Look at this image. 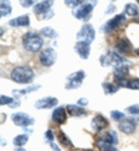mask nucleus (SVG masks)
I'll use <instances>...</instances> for the list:
<instances>
[{
    "label": "nucleus",
    "instance_id": "1",
    "mask_svg": "<svg viewBox=\"0 0 139 151\" xmlns=\"http://www.w3.org/2000/svg\"><path fill=\"white\" fill-rule=\"evenodd\" d=\"M22 42H23L24 49L27 51H30V52H37L43 47V38H42V36L36 34V33H34V32L27 33L22 38Z\"/></svg>",
    "mask_w": 139,
    "mask_h": 151
},
{
    "label": "nucleus",
    "instance_id": "2",
    "mask_svg": "<svg viewBox=\"0 0 139 151\" xmlns=\"http://www.w3.org/2000/svg\"><path fill=\"white\" fill-rule=\"evenodd\" d=\"M99 0H85L82 2H80L78 6L73 7V15L79 20H86L87 18H89L93 8L96 6Z\"/></svg>",
    "mask_w": 139,
    "mask_h": 151
},
{
    "label": "nucleus",
    "instance_id": "3",
    "mask_svg": "<svg viewBox=\"0 0 139 151\" xmlns=\"http://www.w3.org/2000/svg\"><path fill=\"white\" fill-rule=\"evenodd\" d=\"M11 77L18 84H27L33 80L34 71L29 66H18L12 71Z\"/></svg>",
    "mask_w": 139,
    "mask_h": 151
},
{
    "label": "nucleus",
    "instance_id": "4",
    "mask_svg": "<svg viewBox=\"0 0 139 151\" xmlns=\"http://www.w3.org/2000/svg\"><path fill=\"white\" fill-rule=\"evenodd\" d=\"M101 64L103 66H119L125 64L128 60L125 59V57H122L115 51H110L108 55L101 56Z\"/></svg>",
    "mask_w": 139,
    "mask_h": 151
},
{
    "label": "nucleus",
    "instance_id": "5",
    "mask_svg": "<svg viewBox=\"0 0 139 151\" xmlns=\"http://www.w3.org/2000/svg\"><path fill=\"white\" fill-rule=\"evenodd\" d=\"M77 38L78 41H82V42H87V43H92L95 38V30L94 27L91 23H85L82 24L81 29L77 34Z\"/></svg>",
    "mask_w": 139,
    "mask_h": 151
},
{
    "label": "nucleus",
    "instance_id": "6",
    "mask_svg": "<svg viewBox=\"0 0 139 151\" xmlns=\"http://www.w3.org/2000/svg\"><path fill=\"white\" fill-rule=\"evenodd\" d=\"M85 76H86V73L82 70L77 71V72L70 75L66 78L67 83L65 85V88L66 90H76V88H79L80 86H81L82 80L85 79Z\"/></svg>",
    "mask_w": 139,
    "mask_h": 151
},
{
    "label": "nucleus",
    "instance_id": "7",
    "mask_svg": "<svg viewBox=\"0 0 139 151\" xmlns=\"http://www.w3.org/2000/svg\"><path fill=\"white\" fill-rule=\"evenodd\" d=\"M11 119H12V121L14 122V124L23 127V128H26V127H28V126H31V124H34V122H35L34 117H31L30 115H28L27 113H23V112L12 114Z\"/></svg>",
    "mask_w": 139,
    "mask_h": 151
},
{
    "label": "nucleus",
    "instance_id": "8",
    "mask_svg": "<svg viewBox=\"0 0 139 151\" xmlns=\"http://www.w3.org/2000/svg\"><path fill=\"white\" fill-rule=\"evenodd\" d=\"M57 59V52L52 49V48H48L42 50L40 54V62L44 66H51L55 64Z\"/></svg>",
    "mask_w": 139,
    "mask_h": 151
},
{
    "label": "nucleus",
    "instance_id": "9",
    "mask_svg": "<svg viewBox=\"0 0 139 151\" xmlns=\"http://www.w3.org/2000/svg\"><path fill=\"white\" fill-rule=\"evenodd\" d=\"M125 21V15L124 14H118L116 17H114L113 19H110L109 21H107V23L102 27V32L104 33H110L114 29L118 28L119 26Z\"/></svg>",
    "mask_w": 139,
    "mask_h": 151
},
{
    "label": "nucleus",
    "instance_id": "10",
    "mask_svg": "<svg viewBox=\"0 0 139 151\" xmlns=\"http://www.w3.org/2000/svg\"><path fill=\"white\" fill-rule=\"evenodd\" d=\"M57 104H58V100L56 98L46 96V98H42V99L37 100L35 102V108H37V109H48V108L55 107Z\"/></svg>",
    "mask_w": 139,
    "mask_h": 151
},
{
    "label": "nucleus",
    "instance_id": "11",
    "mask_svg": "<svg viewBox=\"0 0 139 151\" xmlns=\"http://www.w3.org/2000/svg\"><path fill=\"white\" fill-rule=\"evenodd\" d=\"M74 50L79 55L82 59H87L91 54V48H89V43L87 42H82V41H78L74 45Z\"/></svg>",
    "mask_w": 139,
    "mask_h": 151
},
{
    "label": "nucleus",
    "instance_id": "12",
    "mask_svg": "<svg viewBox=\"0 0 139 151\" xmlns=\"http://www.w3.org/2000/svg\"><path fill=\"white\" fill-rule=\"evenodd\" d=\"M55 0H44V1H41L37 2L35 6H34V13L35 14H46L48 12H50V8L52 7Z\"/></svg>",
    "mask_w": 139,
    "mask_h": 151
},
{
    "label": "nucleus",
    "instance_id": "13",
    "mask_svg": "<svg viewBox=\"0 0 139 151\" xmlns=\"http://www.w3.org/2000/svg\"><path fill=\"white\" fill-rule=\"evenodd\" d=\"M118 128L122 132L130 135V134L135 132V130H136V123H135V121L131 120V119H123V120L119 122Z\"/></svg>",
    "mask_w": 139,
    "mask_h": 151
},
{
    "label": "nucleus",
    "instance_id": "14",
    "mask_svg": "<svg viewBox=\"0 0 139 151\" xmlns=\"http://www.w3.org/2000/svg\"><path fill=\"white\" fill-rule=\"evenodd\" d=\"M92 127L94 130L100 132V130H103L108 127V120L105 117H103L102 115H96L93 120H92Z\"/></svg>",
    "mask_w": 139,
    "mask_h": 151
},
{
    "label": "nucleus",
    "instance_id": "15",
    "mask_svg": "<svg viewBox=\"0 0 139 151\" xmlns=\"http://www.w3.org/2000/svg\"><path fill=\"white\" fill-rule=\"evenodd\" d=\"M66 119H67V116H66V111L64 107H57L53 111V113H52L53 122H56L58 124H63L66 122Z\"/></svg>",
    "mask_w": 139,
    "mask_h": 151
},
{
    "label": "nucleus",
    "instance_id": "16",
    "mask_svg": "<svg viewBox=\"0 0 139 151\" xmlns=\"http://www.w3.org/2000/svg\"><path fill=\"white\" fill-rule=\"evenodd\" d=\"M29 23H30V20H29L28 15H21L15 19L9 20V22H8V24L12 27H28Z\"/></svg>",
    "mask_w": 139,
    "mask_h": 151
},
{
    "label": "nucleus",
    "instance_id": "17",
    "mask_svg": "<svg viewBox=\"0 0 139 151\" xmlns=\"http://www.w3.org/2000/svg\"><path fill=\"white\" fill-rule=\"evenodd\" d=\"M116 48L119 52H123V54H128L131 51V43L129 42V40L125 37L120 38L118 42L116 43Z\"/></svg>",
    "mask_w": 139,
    "mask_h": 151
},
{
    "label": "nucleus",
    "instance_id": "18",
    "mask_svg": "<svg viewBox=\"0 0 139 151\" xmlns=\"http://www.w3.org/2000/svg\"><path fill=\"white\" fill-rule=\"evenodd\" d=\"M129 73V66H126L125 64L124 65H119L116 66L115 71H114V75H115V80H119V79H124L126 75Z\"/></svg>",
    "mask_w": 139,
    "mask_h": 151
},
{
    "label": "nucleus",
    "instance_id": "19",
    "mask_svg": "<svg viewBox=\"0 0 139 151\" xmlns=\"http://www.w3.org/2000/svg\"><path fill=\"white\" fill-rule=\"evenodd\" d=\"M66 109H67L68 114L72 116H81V115L86 114V111L83 108H81L79 105H67Z\"/></svg>",
    "mask_w": 139,
    "mask_h": 151
},
{
    "label": "nucleus",
    "instance_id": "20",
    "mask_svg": "<svg viewBox=\"0 0 139 151\" xmlns=\"http://www.w3.org/2000/svg\"><path fill=\"white\" fill-rule=\"evenodd\" d=\"M12 13V5L9 2V0H1V4H0V15L4 18V17H7Z\"/></svg>",
    "mask_w": 139,
    "mask_h": 151
},
{
    "label": "nucleus",
    "instance_id": "21",
    "mask_svg": "<svg viewBox=\"0 0 139 151\" xmlns=\"http://www.w3.org/2000/svg\"><path fill=\"white\" fill-rule=\"evenodd\" d=\"M41 88V85H35V86H29L24 90H14L13 91V94L15 96H20V95H26L30 92H34V91H37Z\"/></svg>",
    "mask_w": 139,
    "mask_h": 151
},
{
    "label": "nucleus",
    "instance_id": "22",
    "mask_svg": "<svg viewBox=\"0 0 139 151\" xmlns=\"http://www.w3.org/2000/svg\"><path fill=\"white\" fill-rule=\"evenodd\" d=\"M124 11H125V13L128 15L136 17V15H138L139 13V7L136 4H126L125 7H124Z\"/></svg>",
    "mask_w": 139,
    "mask_h": 151
},
{
    "label": "nucleus",
    "instance_id": "23",
    "mask_svg": "<svg viewBox=\"0 0 139 151\" xmlns=\"http://www.w3.org/2000/svg\"><path fill=\"white\" fill-rule=\"evenodd\" d=\"M101 139L103 142H105L107 144H109V145H114V144L117 143V135H116V132H114V130H111V132H109Z\"/></svg>",
    "mask_w": 139,
    "mask_h": 151
},
{
    "label": "nucleus",
    "instance_id": "24",
    "mask_svg": "<svg viewBox=\"0 0 139 151\" xmlns=\"http://www.w3.org/2000/svg\"><path fill=\"white\" fill-rule=\"evenodd\" d=\"M102 87H103V91H104L105 94H114L118 91V86H116L114 84H110V83H103Z\"/></svg>",
    "mask_w": 139,
    "mask_h": 151
},
{
    "label": "nucleus",
    "instance_id": "25",
    "mask_svg": "<svg viewBox=\"0 0 139 151\" xmlns=\"http://www.w3.org/2000/svg\"><path fill=\"white\" fill-rule=\"evenodd\" d=\"M57 137H58V139H59V143L60 144H63L64 147H66V148H68V147H72V142H71V139L64 134V132H58L57 134Z\"/></svg>",
    "mask_w": 139,
    "mask_h": 151
},
{
    "label": "nucleus",
    "instance_id": "26",
    "mask_svg": "<svg viewBox=\"0 0 139 151\" xmlns=\"http://www.w3.org/2000/svg\"><path fill=\"white\" fill-rule=\"evenodd\" d=\"M41 34L43 36H46V37H50V38H56L58 36V33L53 28H51V27H44L41 30Z\"/></svg>",
    "mask_w": 139,
    "mask_h": 151
},
{
    "label": "nucleus",
    "instance_id": "27",
    "mask_svg": "<svg viewBox=\"0 0 139 151\" xmlns=\"http://www.w3.org/2000/svg\"><path fill=\"white\" fill-rule=\"evenodd\" d=\"M28 142V136L27 135H18L13 139V144L16 147H23Z\"/></svg>",
    "mask_w": 139,
    "mask_h": 151
},
{
    "label": "nucleus",
    "instance_id": "28",
    "mask_svg": "<svg viewBox=\"0 0 139 151\" xmlns=\"http://www.w3.org/2000/svg\"><path fill=\"white\" fill-rule=\"evenodd\" d=\"M110 115H111L113 120H115V121H120V120L124 119V114L119 112V111H111Z\"/></svg>",
    "mask_w": 139,
    "mask_h": 151
},
{
    "label": "nucleus",
    "instance_id": "29",
    "mask_svg": "<svg viewBox=\"0 0 139 151\" xmlns=\"http://www.w3.org/2000/svg\"><path fill=\"white\" fill-rule=\"evenodd\" d=\"M128 87L131 88V90H139V79H132V80H129V84H128Z\"/></svg>",
    "mask_w": 139,
    "mask_h": 151
},
{
    "label": "nucleus",
    "instance_id": "30",
    "mask_svg": "<svg viewBox=\"0 0 139 151\" xmlns=\"http://www.w3.org/2000/svg\"><path fill=\"white\" fill-rule=\"evenodd\" d=\"M13 101H14V99L11 98V96H6V95H1L0 96V104L1 105H8L9 106Z\"/></svg>",
    "mask_w": 139,
    "mask_h": 151
},
{
    "label": "nucleus",
    "instance_id": "31",
    "mask_svg": "<svg viewBox=\"0 0 139 151\" xmlns=\"http://www.w3.org/2000/svg\"><path fill=\"white\" fill-rule=\"evenodd\" d=\"M36 1H38V0H19L20 5L22 7H24V8L30 7L33 5H36Z\"/></svg>",
    "mask_w": 139,
    "mask_h": 151
},
{
    "label": "nucleus",
    "instance_id": "32",
    "mask_svg": "<svg viewBox=\"0 0 139 151\" xmlns=\"http://www.w3.org/2000/svg\"><path fill=\"white\" fill-rule=\"evenodd\" d=\"M126 112L133 115H139V105H132L126 108Z\"/></svg>",
    "mask_w": 139,
    "mask_h": 151
},
{
    "label": "nucleus",
    "instance_id": "33",
    "mask_svg": "<svg viewBox=\"0 0 139 151\" xmlns=\"http://www.w3.org/2000/svg\"><path fill=\"white\" fill-rule=\"evenodd\" d=\"M66 6H71V7H76L78 6L80 2H82V0H64Z\"/></svg>",
    "mask_w": 139,
    "mask_h": 151
},
{
    "label": "nucleus",
    "instance_id": "34",
    "mask_svg": "<svg viewBox=\"0 0 139 151\" xmlns=\"http://www.w3.org/2000/svg\"><path fill=\"white\" fill-rule=\"evenodd\" d=\"M45 138L48 139V141H50V143L53 141V132H52V130H46V132H45Z\"/></svg>",
    "mask_w": 139,
    "mask_h": 151
},
{
    "label": "nucleus",
    "instance_id": "35",
    "mask_svg": "<svg viewBox=\"0 0 139 151\" xmlns=\"http://www.w3.org/2000/svg\"><path fill=\"white\" fill-rule=\"evenodd\" d=\"M114 11H116V6H115L114 4H110V5L107 7V9H105V14H110V13H113Z\"/></svg>",
    "mask_w": 139,
    "mask_h": 151
},
{
    "label": "nucleus",
    "instance_id": "36",
    "mask_svg": "<svg viewBox=\"0 0 139 151\" xmlns=\"http://www.w3.org/2000/svg\"><path fill=\"white\" fill-rule=\"evenodd\" d=\"M88 104H89V101H88L86 98H81V99L78 100V105H79V106H86V105H88Z\"/></svg>",
    "mask_w": 139,
    "mask_h": 151
},
{
    "label": "nucleus",
    "instance_id": "37",
    "mask_svg": "<svg viewBox=\"0 0 139 151\" xmlns=\"http://www.w3.org/2000/svg\"><path fill=\"white\" fill-rule=\"evenodd\" d=\"M19 106H20V101H19V100L13 101V102L9 105V107H11V108H16V107H19Z\"/></svg>",
    "mask_w": 139,
    "mask_h": 151
},
{
    "label": "nucleus",
    "instance_id": "38",
    "mask_svg": "<svg viewBox=\"0 0 139 151\" xmlns=\"http://www.w3.org/2000/svg\"><path fill=\"white\" fill-rule=\"evenodd\" d=\"M51 17H53V12H48V13L45 14V17H44V18H45V19H50Z\"/></svg>",
    "mask_w": 139,
    "mask_h": 151
},
{
    "label": "nucleus",
    "instance_id": "39",
    "mask_svg": "<svg viewBox=\"0 0 139 151\" xmlns=\"http://www.w3.org/2000/svg\"><path fill=\"white\" fill-rule=\"evenodd\" d=\"M50 145H51V148H53V150H55V151H60V149H59V148H58V147H57V145H56V144H53V143H52V142H51V143H50Z\"/></svg>",
    "mask_w": 139,
    "mask_h": 151
},
{
    "label": "nucleus",
    "instance_id": "40",
    "mask_svg": "<svg viewBox=\"0 0 139 151\" xmlns=\"http://www.w3.org/2000/svg\"><path fill=\"white\" fill-rule=\"evenodd\" d=\"M107 151H117V149H115V148L111 145V147H109V148L107 149Z\"/></svg>",
    "mask_w": 139,
    "mask_h": 151
},
{
    "label": "nucleus",
    "instance_id": "41",
    "mask_svg": "<svg viewBox=\"0 0 139 151\" xmlns=\"http://www.w3.org/2000/svg\"><path fill=\"white\" fill-rule=\"evenodd\" d=\"M15 151H26V150H24V149H21V148H20V149H16Z\"/></svg>",
    "mask_w": 139,
    "mask_h": 151
},
{
    "label": "nucleus",
    "instance_id": "42",
    "mask_svg": "<svg viewBox=\"0 0 139 151\" xmlns=\"http://www.w3.org/2000/svg\"><path fill=\"white\" fill-rule=\"evenodd\" d=\"M136 54H137V55H138V56H139V48H138V49H137V50H136Z\"/></svg>",
    "mask_w": 139,
    "mask_h": 151
},
{
    "label": "nucleus",
    "instance_id": "43",
    "mask_svg": "<svg viewBox=\"0 0 139 151\" xmlns=\"http://www.w3.org/2000/svg\"><path fill=\"white\" fill-rule=\"evenodd\" d=\"M136 21H137V22H138V23H139V17H138V18H137V20H136Z\"/></svg>",
    "mask_w": 139,
    "mask_h": 151
},
{
    "label": "nucleus",
    "instance_id": "44",
    "mask_svg": "<svg viewBox=\"0 0 139 151\" xmlns=\"http://www.w3.org/2000/svg\"><path fill=\"white\" fill-rule=\"evenodd\" d=\"M83 151H92V150H83Z\"/></svg>",
    "mask_w": 139,
    "mask_h": 151
},
{
    "label": "nucleus",
    "instance_id": "45",
    "mask_svg": "<svg viewBox=\"0 0 139 151\" xmlns=\"http://www.w3.org/2000/svg\"><path fill=\"white\" fill-rule=\"evenodd\" d=\"M137 1H138V4H139V0H137Z\"/></svg>",
    "mask_w": 139,
    "mask_h": 151
}]
</instances>
